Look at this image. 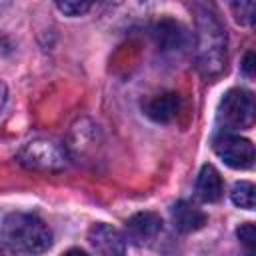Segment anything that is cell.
<instances>
[{
  "label": "cell",
  "mask_w": 256,
  "mask_h": 256,
  "mask_svg": "<svg viewBox=\"0 0 256 256\" xmlns=\"http://www.w3.org/2000/svg\"><path fill=\"white\" fill-rule=\"evenodd\" d=\"M196 62L206 76H216L226 68V30L208 8H200L196 16Z\"/></svg>",
  "instance_id": "1"
},
{
  "label": "cell",
  "mask_w": 256,
  "mask_h": 256,
  "mask_svg": "<svg viewBox=\"0 0 256 256\" xmlns=\"http://www.w3.org/2000/svg\"><path fill=\"white\" fill-rule=\"evenodd\" d=\"M2 240L14 252L40 254L52 246V232L38 216L26 212H12L4 218Z\"/></svg>",
  "instance_id": "2"
},
{
  "label": "cell",
  "mask_w": 256,
  "mask_h": 256,
  "mask_svg": "<svg viewBox=\"0 0 256 256\" xmlns=\"http://www.w3.org/2000/svg\"><path fill=\"white\" fill-rule=\"evenodd\" d=\"M16 160L30 168V170H38V172H60L68 166V156L66 150L52 142V140H32L26 142L18 154Z\"/></svg>",
  "instance_id": "3"
},
{
  "label": "cell",
  "mask_w": 256,
  "mask_h": 256,
  "mask_svg": "<svg viewBox=\"0 0 256 256\" xmlns=\"http://www.w3.org/2000/svg\"><path fill=\"white\" fill-rule=\"evenodd\" d=\"M256 106L252 92L244 88H232L218 104V122L226 130H244L254 124Z\"/></svg>",
  "instance_id": "4"
},
{
  "label": "cell",
  "mask_w": 256,
  "mask_h": 256,
  "mask_svg": "<svg viewBox=\"0 0 256 256\" xmlns=\"http://www.w3.org/2000/svg\"><path fill=\"white\" fill-rule=\"evenodd\" d=\"M212 148L216 156L234 170H248L254 164V144L238 134H218L212 142Z\"/></svg>",
  "instance_id": "5"
},
{
  "label": "cell",
  "mask_w": 256,
  "mask_h": 256,
  "mask_svg": "<svg viewBox=\"0 0 256 256\" xmlns=\"http://www.w3.org/2000/svg\"><path fill=\"white\" fill-rule=\"evenodd\" d=\"M152 36L162 52H178L188 44L186 28L172 18H162L160 22H156V26L152 28Z\"/></svg>",
  "instance_id": "6"
},
{
  "label": "cell",
  "mask_w": 256,
  "mask_h": 256,
  "mask_svg": "<svg viewBox=\"0 0 256 256\" xmlns=\"http://www.w3.org/2000/svg\"><path fill=\"white\" fill-rule=\"evenodd\" d=\"M88 242L96 252L106 256L126 252V238L122 236V232L104 222H98L88 230Z\"/></svg>",
  "instance_id": "7"
},
{
  "label": "cell",
  "mask_w": 256,
  "mask_h": 256,
  "mask_svg": "<svg viewBox=\"0 0 256 256\" xmlns=\"http://www.w3.org/2000/svg\"><path fill=\"white\" fill-rule=\"evenodd\" d=\"M170 214H172V222H174V228L182 234H188V232H196L200 230L204 224H206V214L196 208L194 204L186 202V200H180L176 202L172 208H170Z\"/></svg>",
  "instance_id": "8"
},
{
  "label": "cell",
  "mask_w": 256,
  "mask_h": 256,
  "mask_svg": "<svg viewBox=\"0 0 256 256\" xmlns=\"http://www.w3.org/2000/svg\"><path fill=\"white\" fill-rule=\"evenodd\" d=\"M180 110V96L176 92H164L154 98H150L144 106V112L154 122H170L176 118Z\"/></svg>",
  "instance_id": "9"
},
{
  "label": "cell",
  "mask_w": 256,
  "mask_h": 256,
  "mask_svg": "<svg viewBox=\"0 0 256 256\" xmlns=\"http://www.w3.org/2000/svg\"><path fill=\"white\" fill-rule=\"evenodd\" d=\"M196 192L204 202H218L224 194L222 178L212 164H204L196 178Z\"/></svg>",
  "instance_id": "10"
},
{
  "label": "cell",
  "mask_w": 256,
  "mask_h": 256,
  "mask_svg": "<svg viewBox=\"0 0 256 256\" xmlns=\"http://www.w3.org/2000/svg\"><path fill=\"white\" fill-rule=\"evenodd\" d=\"M126 224H128V230H130L136 238H140V240L152 238V236H156V234L162 230V220H160V216L154 214V212H138V214H134Z\"/></svg>",
  "instance_id": "11"
},
{
  "label": "cell",
  "mask_w": 256,
  "mask_h": 256,
  "mask_svg": "<svg viewBox=\"0 0 256 256\" xmlns=\"http://www.w3.org/2000/svg\"><path fill=\"white\" fill-rule=\"evenodd\" d=\"M230 200L234 206L238 208H244V210H254L256 206V188L252 182H236L232 192H230Z\"/></svg>",
  "instance_id": "12"
},
{
  "label": "cell",
  "mask_w": 256,
  "mask_h": 256,
  "mask_svg": "<svg viewBox=\"0 0 256 256\" xmlns=\"http://www.w3.org/2000/svg\"><path fill=\"white\" fill-rule=\"evenodd\" d=\"M232 14L238 24L252 26L254 24V0H232Z\"/></svg>",
  "instance_id": "13"
},
{
  "label": "cell",
  "mask_w": 256,
  "mask_h": 256,
  "mask_svg": "<svg viewBox=\"0 0 256 256\" xmlns=\"http://www.w3.org/2000/svg\"><path fill=\"white\" fill-rule=\"evenodd\" d=\"M54 2L64 16H80V14H86L96 0H54Z\"/></svg>",
  "instance_id": "14"
},
{
  "label": "cell",
  "mask_w": 256,
  "mask_h": 256,
  "mask_svg": "<svg viewBox=\"0 0 256 256\" xmlns=\"http://www.w3.org/2000/svg\"><path fill=\"white\" fill-rule=\"evenodd\" d=\"M236 236H238V240H240L246 248H250V250L256 248V228H254L252 222H244V224L236 230Z\"/></svg>",
  "instance_id": "15"
},
{
  "label": "cell",
  "mask_w": 256,
  "mask_h": 256,
  "mask_svg": "<svg viewBox=\"0 0 256 256\" xmlns=\"http://www.w3.org/2000/svg\"><path fill=\"white\" fill-rule=\"evenodd\" d=\"M242 70H244V74H246L248 78H252V76H254V52H248V54L244 56Z\"/></svg>",
  "instance_id": "16"
},
{
  "label": "cell",
  "mask_w": 256,
  "mask_h": 256,
  "mask_svg": "<svg viewBox=\"0 0 256 256\" xmlns=\"http://www.w3.org/2000/svg\"><path fill=\"white\" fill-rule=\"evenodd\" d=\"M6 98H8V90H6V84L0 80V110L4 108V104H6Z\"/></svg>",
  "instance_id": "17"
}]
</instances>
